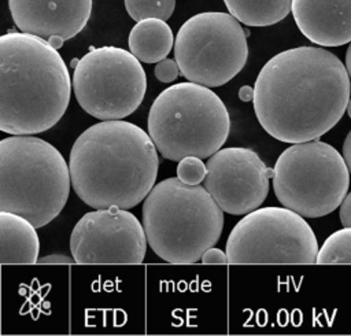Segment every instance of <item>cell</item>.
<instances>
[{
  "instance_id": "1",
  "label": "cell",
  "mask_w": 351,
  "mask_h": 336,
  "mask_svg": "<svg viewBox=\"0 0 351 336\" xmlns=\"http://www.w3.org/2000/svg\"><path fill=\"white\" fill-rule=\"evenodd\" d=\"M351 78L344 63L319 47L278 52L254 85L258 122L278 141L303 143L329 132L347 110Z\"/></svg>"
},
{
  "instance_id": "2",
  "label": "cell",
  "mask_w": 351,
  "mask_h": 336,
  "mask_svg": "<svg viewBox=\"0 0 351 336\" xmlns=\"http://www.w3.org/2000/svg\"><path fill=\"white\" fill-rule=\"evenodd\" d=\"M71 187L93 208L137 206L154 188L159 158L148 133L140 126L107 119L85 129L69 158Z\"/></svg>"
},
{
  "instance_id": "3",
  "label": "cell",
  "mask_w": 351,
  "mask_h": 336,
  "mask_svg": "<svg viewBox=\"0 0 351 336\" xmlns=\"http://www.w3.org/2000/svg\"><path fill=\"white\" fill-rule=\"evenodd\" d=\"M73 82L48 40L8 32L0 37V129L36 134L55 126L67 110Z\"/></svg>"
},
{
  "instance_id": "4",
  "label": "cell",
  "mask_w": 351,
  "mask_h": 336,
  "mask_svg": "<svg viewBox=\"0 0 351 336\" xmlns=\"http://www.w3.org/2000/svg\"><path fill=\"white\" fill-rule=\"evenodd\" d=\"M143 226L151 250L170 263H195L215 245L223 210L206 187L178 177L154 185L143 204Z\"/></svg>"
},
{
  "instance_id": "5",
  "label": "cell",
  "mask_w": 351,
  "mask_h": 336,
  "mask_svg": "<svg viewBox=\"0 0 351 336\" xmlns=\"http://www.w3.org/2000/svg\"><path fill=\"white\" fill-rule=\"evenodd\" d=\"M70 187V167L48 141L33 134H11L0 141V211L41 228L63 210Z\"/></svg>"
},
{
  "instance_id": "6",
  "label": "cell",
  "mask_w": 351,
  "mask_h": 336,
  "mask_svg": "<svg viewBox=\"0 0 351 336\" xmlns=\"http://www.w3.org/2000/svg\"><path fill=\"white\" fill-rule=\"evenodd\" d=\"M147 125L160 155L180 162L186 156L204 159L221 149L229 136L230 117L215 92L189 81L156 96Z\"/></svg>"
},
{
  "instance_id": "7",
  "label": "cell",
  "mask_w": 351,
  "mask_h": 336,
  "mask_svg": "<svg viewBox=\"0 0 351 336\" xmlns=\"http://www.w3.org/2000/svg\"><path fill=\"white\" fill-rule=\"evenodd\" d=\"M348 187L350 170L343 155L324 141L295 143L280 154L274 165L277 200L303 217L330 214L340 207Z\"/></svg>"
},
{
  "instance_id": "8",
  "label": "cell",
  "mask_w": 351,
  "mask_h": 336,
  "mask_svg": "<svg viewBox=\"0 0 351 336\" xmlns=\"http://www.w3.org/2000/svg\"><path fill=\"white\" fill-rule=\"evenodd\" d=\"M174 56L181 74L204 86L236 77L248 58L247 34L228 12L207 11L186 19L176 36Z\"/></svg>"
},
{
  "instance_id": "9",
  "label": "cell",
  "mask_w": 351,
  "mask_h": 336,
  "mask_svg": "<svg viewBox=\"0 0 351 336\" xmlns=\"http://www.w3.org/2000/svg\"><path fill=\"white\" fill-rule=\"evenodd\" d=\"M73 91L89 115L122 119L140 107L147 75L140 60L123 48H90L74 66Z\"/></svg>"
},
{
  "instance_id": "10",
  "label": "cell",
  "mask_w": 351,
  "mask_h": 336,
  "mask_svg": "<svg viewBox=\"0 0 351 336\" xmlns=\"http://www.w3.org/2000/svg\"><path fill=\"white\" fill-rule=\"evenodd\" d=\"M229 263H315L318 243L303 215L262 207L243 217L226 240Z\"/></svg>"
},
{
  "instance_id": "11",
  "label": "cell",
  "mask_w": 351,
  "mask_h": 336,
  "mask_svg": "<svg viewBox=\"0 0 351 336\" xmlns=\"http://www.w3.org/2000/svg\"><path fill=\"white\" fill-rule=\"evenodd\" d=\"M147 243L137 217L112 206L80 218L71 230L70 251L75 263H141Z\"/></svg>"
},
{
  "instance_id": "12",
  "label": "cell",
  "mask_w": 351,
  "mask_h": 336,
  "mask_svg": "<svg viewBox=\"0 0 351 336\" xmlns=\"http://www.w3.org/2000/svg\"><path fill=\"white\" fill-rule=\"evenodd\" d=\"M206 166V189L225 213L233 215L259 208L269 193V178L274 174V169H269L255 151L243 147L218 149Z\"/></svg>"
},
{
  "instance_id": "13",
  "label": "cell",
  "mask_w": 351,
  "mask_h": 336,
  "mask_svg": "<svg viewBox=\"0 0 351 336\" xmlns=\"http://www.w3.org/2000/svg\"><path fill=\"white\" fill-rule=\"evenodd\" d=\"M8 8L21 32L70 40L86 26L92 0H8Z\"/></svg>"
},
{
  "instance_id": "14",
  "label": "cell",
  "mask_w": 351,
  "mask_h": 336,
  "mask_svg": "<svg viewBox=\"0 0 351 336\" xmlns=\"http://www.w3.org/2000/svg\"><path fill=\"white\" fill-rule=\"evenodd\" d=\"M302 34L321 47L351 43V0H292Z\"/></svg>"
},
{
  "instance_id": "15",
  "label": "cell",
  "mask_w": 351,
  "mask_h": 336,
  "mask_svg": "<svg viewBox=\"0 0 351 336\" xmlns=\"http://www.w3.org/2000/svg\"><path fill=\"white\" fill-rule=\"evenodd\" d=\"M38 251L40 240L36 226L22 215L0 211L1 263H36Z\"/></svg>"
},
{
  "instance_id": "16",
  "label": "cell",
  "mask_w": 351,
  "mask_h": 336,
  "mask_svg": "<svg viewBox=\"0 0 351 336\" xmlns=\"http://www.w3.org/2000/svg\"><path fill=\"white\" fill-rule=\"evenodd\" d=\"M173 45V32L163 19H141L129 33V49L144 63H158L166 59Z\"/></svg>"
},
{
  "instance_id": "17",
  "label": "cell",
  "mask_w": 351,
  "mask_h": 336,
  "mask_svg": "<svg viewBox=\"0 0 351 336\" xmlns=\"http://www.w3.org/2000/svg\"><path fill=\"white\" fill-rule=\"evenodd\" d=\"M229 14L247 26H270L292 11V0H223Z\"/></svg>"
},
{
  "instance_id": "18",
  "label": "cell",
  "mask_w": 351,
  "mask_h": 336,
  "mask_svg": "<svg viewBox=\"0 0 351 336\" xmlns=\"http://www.w3.org/2000/svg\"><path fill=\"white\" fill-rule=\"evenodd\" d=\"M315 263H351V228H343L326 237L318 250Z\"/></svg>"
},
{
  "instance_id": "19",
  "label": "cell",
  "mask_w": 351,
  "mask_h": 336,
  "mask_svg": "<svg viewBox=\"0 0 351 336\" xmlns=\"http://www.w3.org/2000/svg\"><path fill=\"white\" fill-rule=\"evenodd\" d=\"M176 0H125V8L134 21L158 18L167 21L174 11Z\"/></svg>"
},
{
  "instance_id": "20",
  "label": "cell",
  "mask_w": 351,
  "mask_h": 336,
  "mask_svg": "<svg viewBox=\"0 0 351 336\" xmlns=\"http://www.w3.org/2000/svg\"><path fill=\"white\" fill-rule=\"evenodd\" d=\"M207 174V166L197 156H186L177 165V177L191 185L200 184Z\"/></svg>"
},
{
  "instance_id": "21",
  "label": "cell",
  "mask_w": 351,
  "mask_h": 336,
  "mask_svg": "<svg viewBox=\"0 0 351 336\" xmlns=\"http://www.w3.org/2000/svg\"><path fill=\"white\" fill-rule=\"evenodd\" d=\"M180 73V67L173 59H163L155 66V77L160 82H171L178 77Z\"/></svg>"
},
{
  "instance_id": "22",
  "label": "cell",
  "mask_w": 351,
  "mask_h": 336,
  "mask_svg": "<svg viewBox=\"0 0 351 336\" xmlns=\"http://www.w3.org/2000/svg\"><path fill=\"white\" fill-rule=\"evenodd\" d=\"M203 263H226L228 262V255L219 248H208L200 259Z\"/></svg>"
},
{
  "instance_id": "23",
  "label": "cell",
  "mask_w": 351,
  "mask_h": 336,
  "mask_svg": "<svg viewBox=\"0 0 351 336\" xmlns=\"http://www.w3.org/2000/svg\"><path fill=\"white\" fill-rule=\"evenodd\" d=\"M340 222L346 228H351V192L346 195L339 210Z\"/></svg>"
},
{
  "instance_id": "24",
  "label": "cell",
  "mask_w": 351,
  "mask_h": 336,
  "mask_svg": "<svg viewBox=\"0 0 351 336\" xmlns=\"http://www.w3.org/2000/svg\"><path fill=\"white\" fill-rule=\"evenodd\" d=\"M341 151H343V158H344V160L347 163V167L350 170V174H351V130L348 132V134L344 139Z\"/></svg>"
},
{
  "instance_id": "25",
  "label": "cell",
  "mask_w": 351,
  "mask_h": 336,
  "mask_svg": "<svg viewBox=\"0 0 351 336\" xmlns=\"http://www.w3.org/2000/svg\"><path fill=\"white\" fill-rule=\"evenodd\" d=\"M38 262L41 263H70V262H75L74 258H69V256H63V255H49V256H43L41 259H38Z\"/></svg>"
},
{
  "instance_id": "26",
  "label": "cell",
  "mask_w": 351,
  "mask_h": 336,
  "mask_svg": "<svg viewBox=\"0 0 351 336\" xmlns=\"http://www.w3.org/2000/svg\"><path fill=\"white\" fill-rule=\"evenodd\" d=\"M239 97L241 101H251L254 99V88L250 85H244L239 89Z\"/></svg>"
},
{
  "instance_id": "27",
  "label": "cell",
  "mask_w": 351,
  "mask_h": 336,
  "mask_svg": "<svg viewBox=\"0 0 351 336\" xmlns=\"http://www.w3.org/2000/svg\"><path fill=\"white\" fill-rule=\"evenodd\" d=\"M64 41H66V40H64L63 37H59V36H52V37L48 38V43H49L52 47H55L56 49H59V48L63 45Z\"/></svg>"
},
{
  "instance_id": "28",
  "label": "cell",
  "mask_w": 351,
  "mask_h": 336,
  "mask_svg": "<svg viewBox=\"0 0 351 336\" xmlns=\"http://www.w3.org/2000/svg\"><path fill=\"white\" fill-rule=\"evenodd\" d=\"M346 67H347V71H348V75L351 78V43L347 48V52H346Z\"/></svg>"
},
{
  "instance_id": "29",
  "label": "cell",
  "mask_w": 351,
  "mask_h": 336,
  "mask_svg": "<svg viewBox=\"0 0 351 336\" xmlns=\"http://www.w3.org/2000/svg\"><path fill=\"white\" fill-rule=\"evenodd\" d=\"M347 114H348V117L351 118V99H350V101H348V104H347Z\"/></svg>"
}]
</instances>
